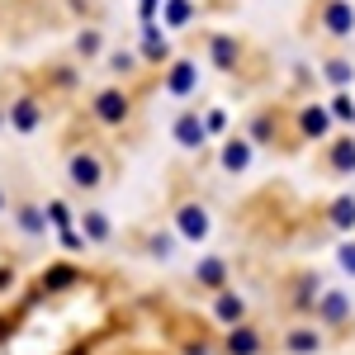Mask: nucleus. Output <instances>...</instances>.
Instances as JSON below:
<instances>
[{
	"instance_id": "nucleus-1",
	"label": "nucleus",
	"mask_w": 355,
	"mask_h": 355,
	"mask_svg": "<svg viewBox=\"0 0 355 355\" xmlns=\"http://www.w3.org/2000/svg\"><path fill=\"white\" fill-rule=\"evenodd\" d=\"M171 227H175V237H180V242H194V246H199V242H209V237H214V214H209L199 199H185V204L175 209Z\"/></svg>"
},
{
	"instance_id": "nucleus-2",
	"label": "nucleus",
	"mask_w": 355,
	"mask_h": 355,
	"mask_svg": "<svg viewBox=\"0 0 355 355\" xmlns=\"http://www.w3.org/2000/svg\"><path fill=\"white\" fill-rule=\"evenodd\" d=\"M67 180H71L76 190H100V185H105V162H100V152H90V147L71 152V157H67Z\"/></svg>"
},
{
	"instance_id": "nucleus-3",
	"label": "nucleus",
	"mask_w": 355,
	"mask_h": 355,
	"mask_svg": "<svg viewBox=\"0 0 355 355\" xmlns=\"http://www.w3.org/2000/svg\"><path fill=\"white\" fill-rule=\"evenodd\" d=\"M5 123H10L15 133H24V137L38 133V128H43V105H38L33 95H19V100L5 110Z\"/></svg>"
},
{
	"instance_id": "nucleus-4",
	"label": "nucleus",
	"mask_w": 355,
	"mask_h": 355,
	"mask_svg": "<svg viewBox=\"0 0 355 355\" xmlns=\"http://www.w3.org/2000/svg\"><path fill=\"white\" fill-rule=\"evenodd\" d=\"M194 90H199V62H194V57H180V62L166 71V95H175V100H190Z\"/></svg>"
},
{
	"instance_id": "nucleus-5",
	"label": "nucleus",
	"mask_w": 355,
	"mask_h": 355,
	"mask_svg": "<svg viewBox=\"0 0 355 355\" xmlns=\"http://www.w3.org/2000/svg\"><path fill=\"white\" fill-rule=\"evenodd\" d=\"M128 110H133V100H128V95H123V90H100V95H95V119H100V123H123V119H128Z\"/></svg>"
},
{
	"instance_id": "nucleus-6",
	"label": "nucleus",
	"mask_w": 355,
	"mask_h": 355,
	"mask_svg": "<svg viewBox=\"0 0 355 355\" xmlns=\"http://www.w3.org/2000/svg\"><path fill=\"white\" fill-rule=\"evenodd\" d=\"M171 137H175V147L199 152V147L209 142V128H204V119H199V114H180V119L171 123Z\"/></svg>"
},
{
	"instance_id": "nucleus-7",
	"label": "nucleus",
	"mask_w": 355,
	"mask_h": 355,
	"mask_svg": "<svg viewBox=\"0 0 355 355\" xmlns=\"http://www.w3.org/2000/svg\"><path fill=\"white\" fill-rule=\"evenodd\" d=\"M251 157H256L251 137H227V142H223V171H227V175H242V171H251Z\"/></svg>"
},
{
	"instance_id": "nucleus-8",
	"label": "nucleus",
	"mask_w": 355,
	"mask_h": 355,
	"mask_svg": "<svg viewBox=\"0 0 355 355\" xmlns=\"http://www.w3.org/2000/svg\"><path fill=\"white\" fill-rule=\"evenodd\" d=\"M81 237H85V242H95V246L114 242V218L105 214V209H85V214H81Z\"/></svg>"
},
{
	"instance_id": "nucleus-9",
	"label": "nucleus",
	"mask_w": 355,
	"mask_h": 355,
	"mask_svg": "<svg viewBox=\"0 0 355 355\" xmlns=\"http://www.w3.org/2000/svg\"><path fill=\"white\" fill-rule=\"evenodd\" d=\"M214 322H223V327L246 322V299L232 294V289H218V299H214Z\"/></svg>"
},
{
	"instance_id": "nucleus-10",
	"label": "nucleus",
	"mask_w": 355,
	"mask_h": 355,
	"mask_svg": "<svg viewBox=\"0 0 355 355\" xmlns=\"http://www.w3.org/2000/svg\"><path fill=\"white\" fill-rule=\"evenodd\" d=\"M322 28H327L331 38H346V33H355V10L346 5V0H331L327 10H322Z\"/></svg>"
},
{
	"instance_id": "nucleus-11",
	"label": "nucleus",
	"mask_w": 355,
	"mask_h": 355,
	"mask_svg": "<svg viewBox=\"0 0 355 355\" xmlns=\"http://www.w3.org/2000/svg\"><path fill=\"white\" fill-rule=\"evenodd\" d=\"M223 351L227 355H261V331L237 322V327H227V341H223Z\"/></svg>"
},
{
	"instance_id": "nucleus-12",
	"label": "nucleus",
	"mask_w": 355,
	"mask_h": 355,
	"mask_svg": "<svg viewBox=\"0 0 355 355\" xmlns=\"http://www.w3.org/2000/svg\"><path fill=\"white\" fill-rule=\"evenodd\" d=\"M318 318H322L327 327H336V322H346V318H351V299H346L341 289H327V294L318 299Z\"/></svg>"
},
{
	"instance_id": "nucleus-13",
	"label": "nucleus",
	"mask_w": 355,
	"mask_h": 355,
	"mask_svg": "<svg viewBox=\"0 0 355 355\" xmlns=\"http://www.w3.org/2000/svg\"><path fill=\"white\" fill-rule=\"evenodd\" d=\"M194 279H199L204 289H223V284H227V261H223V256H204V261L194 266Z\"/></svg>"
},
{
	"instance_id": "nucleus-14",
	"label": "nucleus",
	"mask_w": 355,
	"mask_h": 355,
	"mask_svg": "<svg viewBox=\"0 0 355 355\" xmlns=\"http://www.w3.org/2000/svg\"><path fill=\"white\" fill-rule=\"evenodd\" d=\"M15 223H19L24 237H43V232H48V214H43L38 204H19V209H15Z\"/></svg>"
},
{
	"instance_id": "nucleus-15",
	"label": "nucleus",
	"mask_w": 355,
	"mask_h": 355,
	"mask_svg": "<svg viewBox=\"0 0 355 355\" xmlns=\"http://www.w3.org/2000/svg\"><path fill=\"white\" fill-rule=\"evenodd\" d=\"M299 128H303V137H327L331 114L322 105H308V110H299Z\"/></svg>"
},
{
	"instance_id": "nucleus-16",
	"label": "nucleus",
	"mask_w": 355,
	"mask_h": 355,
	"mask_svg": "<svg viewBox=\"0 0 355 355\" xmlns=\"http://www.w3.org/2000/svg\"><path fill=\"white\" fill-rule=\"evenodd\" d=\"M142 57H147V62H166V57H171V43H166L162 28H147V38H142Z\"/></svg>"
},
{
	"instance_id": "nucleus-17",
	"label": "nucleus",
	"mask_w": 355,
	"mask_h": 355,
	"mask_svg": "<svg viewBox=\"0 0 355 355\" xmlns=\"http://www.w3.org/2000/svg\"><path fill=\"white\" fill-rule=\"evenodd\" d=\"M331 227H341V232L355 227V194H341V199L331 204Z\"/></svg>"
},
{
	"instance_id": "nucleus-18",
	"label": "nucleus",
	"mask_w": 355,
	"mask_h": 355,
	"mask_svg": "<svg viewBox=\"0 0 355 355\" xmlns=\"http://www.w3.org/2000/svg\"><path fill=\"white\" fill-rule=\"evenodd\" d=\"M284 346H289V355H313L318 346H322V336H318V331H308V327H299V331H289V341H284Z\"/></svg>"
},
{
	"instance_id": "nucleus-19",
	"label": "nucleus",
	"mask_w": 355,
	"mask_h": 355,
	"mask_svg": "<svg viewBox=\"0 0 355 355\" xmlns=\"http://www.w3.org/2000/svg\"><path fill=\"white\" fill-rule=\"evenodd\" d=\"M190 19H194L190 0H166V28H185Z\"/></svg>"
},
{
	"instance_id": "nucleus-20",
	"label": "nucleus",
	"mask_w": 355,
	"mask_h": 355,
	"mask_svg": "<svg viewBox=\"0 0 355 355\" xmlns=\"http://www.w3.org/2000/svg\"><path fill=\"white\" fill-rule=\"evenodd\" d=\"M331 171H355V137H341L331 147Z\"/></svg>"
},
{
	"instance_id": "nucleus-21",
	"label": "nucleus",
	"mask_w": 355,
	"mask_h": 355,
	"mask_svg": "<svg viewBox=\"0 0 355 355\" xmlns=\"http://www.w3.org/2000/svg\"><path fill=\"white\" fill-rule=\"evenodd\" d=\"M327 81L331 85H351L355 81V67H351V62H341V57H331V62H327Z\"/></svg>"
},
{
	"instance_id": "nucleus-22",
	"label": "nucleus",
	"mask_w": 355,
	"mask_h": 355,
	"mask_svg": "<svg viewBox=\"0 0 355 355\" xmlns=\"http://www.w3.org/2000/svg\"><path fill=\"white\" fill-rule=\"evenodd\" d=\"M175 242H180L175 232H157V237H152V256H162V261H171V256H175Z\"/></svg>"
},
{
	"instance_id": "nucleus-23",
	"label": "nucleus",
	"mask_w": 355,
	"mask_h": 355,
	"mask_svg": "<svg viewBox=\"0 0 355 355\" xmlns=\"http://www.w3.org/2000/svg\"><path fill=\"white\" fill-rule=\"evenodd\" d=\"M327 114H331V119H341V123H355V100H351V95H336Z\"/></svg>"
},
{
	"instance_id": "nucleus-24",
	"label": "nucleus",
	"mask_w": 355,
	"mask_h": 355,
	"mask_svg": "<svg viewBox=\"0 0 355 355\" xmlns=\"http://www.w3.org/2000/svg\"><path fill=\"white\" fill-rule=\"evenodd\" d=\"M71 279H76V270H71V266H57V270L43 275V284H48V289H67Z\"/></svg>"
},
{
	"instance_id": "nucleus-25",
	"label": "nucleus",
	"mask_w": 355,
	"mask_h": 355,
	"mask_svg": "<svg viewBox=\"0 0 355 355\" xmlns=\"http://www.w3.org/2000/svg\"><path fill=\"white\" fill-rule=\"evenodd\" d=\"M76 53H81V57H95V53H100V33H95V28H85L81 38H76Z\"/></svg>"
},
{
	"instance_id": "nucleus-26",
	"label": "nucleus",
	"mask_w": 355,
	"mask_h": 355,
	"mask_svg": "<svg viewBox=\"0 0 355 355\" xmlns=\"http://www.w3.org/2000/svg\"><path fill=\"white\" fill-rule=\"evenodd\" d=\"M204 128H209V133H227V110H209Z\"/></svg>"
},
{
	"instance_id": "nucleus-27",
	"label": "nucleus",
	"mask_w": 355,
	"mask_h": 355,
	"mask_svg": "<svg viewBox=\"0 0 355 355\" xmlns=\"http://www.w3.org/2000/svg\"><path fill=\"white\" fill-rule=\"evenodd\" d=\"M214 57H218V67H232V43L227 38H214Z\"/></svg>"
},
{
	"instance_id": "nucleus-28",
	"label": "nucleus",
	"mask_w": 355,
	"mask_h": 355,
	"mask_svg": "<svg viewBox=\"0 0 355 355\" xmlns=\"http://www.w3.org/2000/svg\"><path fill=\"white\" fill-rule=\"evenodd\" d=\"M336 261H341V270H346V275H355V242L341 246V251H336Z\"/></svg>"
},
{
	"instance_id": "nucleus-29",
	"label": "nucleus",
	"mask_w": 355,
	"mask_h": 355,
	"mask_svg": "<svg viewBox=\"0 0 355 355\" xmlns=\"http://www.w3.org/2000/svg\"><path fill=\"white\" fill-rule=\"evenodd\" d=\"M114 71H133V57H128V53H114Z\"/></svg>"
},
{
	"instance_id": "nucleus-30",
	"label": "nucleus",
	"mask_w": 355,
	"mask_h": 355,
	"mask_svg": "<svg viewBox=\"0 0 355 355\" xmlns=\"http://www.w3.org/2000/svg\"><path fill=\"white\" fill-rule=\"evenodd\" d=\"M185 355H209V346H204V341H199V346H190V351Z\"/></svg>"
},
{
	"instance_id": "nucleus-31",
	"label": "nucleus",
	"mask_w": 355,
	"mask_h": 355,
	"mask_svg": "<svg viewBox=\"0 0 355 355\" xmlns=\"http://www.w3.org/2000/svg\"><path fill=\"white\" fill-rule=\"evenodd\" d=\"M0 214H5V185H0Z\"/></svg>"
},
{
	"instance_id": "nucleus-32",
	"label": "nucleus",
	"mask_w": 355,
	"mask_h": 355,
	"mask_svg": "<svg viewBox=\"0 0 355 355\" xmlns=\"http://www.w3.org/2000/svg\"><path fill=\"white\" fill-rule=\"evenodd\" d=\"M0 128H5V114H0Z\"/></svg>"
}]
</instances>
